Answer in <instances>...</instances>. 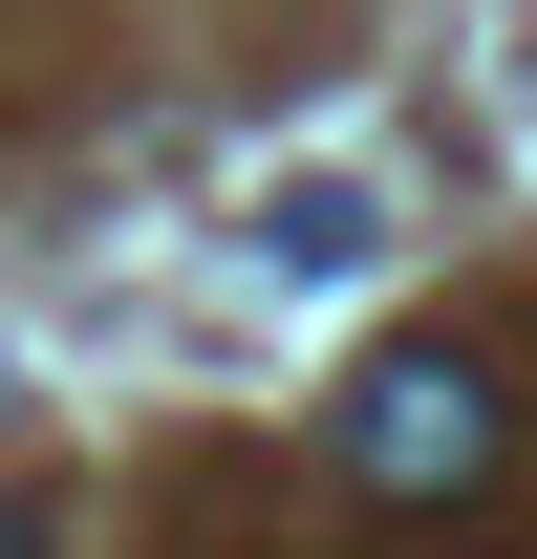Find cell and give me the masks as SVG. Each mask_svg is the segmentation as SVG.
<instances>
[{"label":"cell","instance_id":"6da1fadb","mask_svg":"<svg viewBox=\"0 0 537 559\" xmlns=\"http://www.w3.org/2000/svg\"><path fill=\"white\" fill-rule=\"evenodd\" d=\"M344 474H366V495H473V474H494V388H473L452 345L366 366V388H344Z\"/></svg>","mask_w":537,"mask_h":559}]
</instances>
